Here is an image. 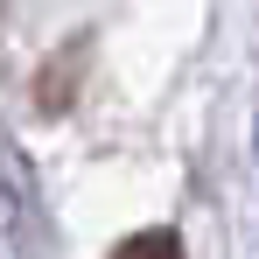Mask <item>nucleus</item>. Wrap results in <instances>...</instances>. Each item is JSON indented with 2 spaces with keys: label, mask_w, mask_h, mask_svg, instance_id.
I'll use <instances>...</instances> for the list:
<instances>
[{
  "label": "nucleus",
  "mask_w": 259,
  "mask_h": 259,
  "mask_svg": "<svg viewBox=\"0 0 259 259\" xmlns=\"http://www.w3.org/2000/svg\"><path fill=\"white\" fill-rule=\"evenodd\" d=\"M112 259H182V245H175V231H161V224H154V231H133Z\"/></svg>",
  "instance_id": "nucleus-1"
}]
</instances>
